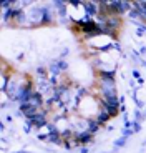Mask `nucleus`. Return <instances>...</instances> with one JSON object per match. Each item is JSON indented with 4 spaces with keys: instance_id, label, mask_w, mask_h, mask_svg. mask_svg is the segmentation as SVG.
Segmentation results:
<instances>
[{
    "instance_id": "obj_19",
    "label": "nucleus",
    "mask_w": 146,
    "mask_h": 153,
    "mask_svg": "<svg viewBox=\"0 0 146 153\" xmlns=\"http://www.w3.org/2000/svg\"><path fill=\"white\" fill-rule=\"evenodd\" d=\"M133 125H131V128L135 130V133H138V131H141V122H136V120H133Z\"/></svg>"
},
{
    "instance_id": "obj_18",
    "label": "nucleus",
    "mask_w": 146,
    "mask_h": 153,
    "mask_svg": "<svg viewBox=\"0 0 146 153\" xmlns=\"http://www.w3.org/2000/svg\"><path fill=\"white\" fill-rule=\"evenodd\" d=\"M133 100H135V103H136V107L141 110L143 107H145V103H143L141 100H138V97H136V88H133Z\"/></svg>"
},
{
    "instance_id": "obj_6",
    "label": "nucleus",
    "mask_w": 146,
    "mask_h": 153,
    "mask_svg": "<svg viewBox=\"0 0 146 153\" xmlns=\"http://www.w3.org/2000/svg\"><path fill=\"white\" fill-rule=\"evenodd\" d=\"M30 103L35 105V107H38L40 110H42L43 107H45V98H43V93L40 92V90H35L33 95H32V100H30Z\"/></svg>"
},
{
    "instance_id": "obj_14",
    "label": "nucleus",
    "mask_w": 146,
    "mask_h": 153,
    "mask_svg": "<svg viewBox=\"0 0 146 153\" xmlns=\"http://www.w3.org/2000/svg\"><path fill=\"white\" fill-rule=\"evenodd\" d=\"M37 75H38L42 80H48V73H46V68H43V67H37Z\"/></svg>"
},
{
    "instance_id": "obj_4",
    "label": "nucleus",
    "mask_w": 146,
    "mask_h": 153,
    "mask_svg": "<svg viewBox=\"0 0 146 153\" xmlns=\"http://www.w3.org/2000/svg\"><path fill=\"white\" fill-rule=\"evenodd\" d=\"M81 7L85 8V12H86V15L88 17H98L100 15V8H98V2H83V5Z\"/></svg>"
},
{
    "instance_id": "obj_8",
    "label": "nucleus",
    "mask_w": 146,
    "mask_h": 153,
    "mask_svg": "<svg viewBox=\"0 0 146 153\" xmlns=\"http://www.w3.org/2000/svg\"><path fill=\"white\" fill-rule=\"evenodd\" d=\"M95 120H96L98 123H100L101 126H105L108 122H110V120H111V117H110V113H108L106 110L100 108V110H98V113H96V117H95Z\"/></svg>"
},
{
    "instance_id": "obj_17",
    "label": "nucleus",
    "mask_w": 146,
    "mask_h": 153,
    "mask_svg": "<svg viewBox=\"0 0 146 153\" xmlns=\"http://www.w3.org/2000/svg\"><path fill=\"white\" fill-rule=\"evenodd\" d=\"M133 115H135V118H133V120H136V122H143V120L146 118V117H145V113H143V111L139 110V108H136V110H135V113H133Z\"/></svg>"
},
{
    "instance_id": "obj_11",
    "label": "nucleus",
    "mask_w": 146,
    "mask_h": 153,
    "mask_svg": "<svg viewBox=\"0 0 146 153\" xmlns=\"http://www.w3.org/2000/svg\"><path fill=\"white\" fill-rule=\"evenodd\" d=\"M106 25L110 28H111V30H118L119 28V25H121V17H115V15H110L108 17V22H106Z\"/></svg>"
},
{
    "instance_id": "obj_24",
    "label": "nucleus",
    "mask_w": 146,
    "mask_h": 153,
    "mask_svg": "<svg viewBox=\"0 0 146 153\" xmlns=\"http://www.w3.org/2000/svg\"><path fill=\"white\" fill-rule=\"evenodd\" d=\"M139 53H146V47H141V48H139Z\"/></svg>"
},
{
    "instance_id": "obj_27",
    "label": "nucleus",
    "mask_w": 146,
    "mask_h": 153,
    "mask_svg": "<svg viewBox=\"0 0 146 153\" xmlns=\"http://www.w3.org/2000/svg\"><path fill=\"white\" fill-rule=\"evenodd\" d=\"M145 117H146V111H145Z\"/></svg>"
},
{
    "instance_id": "obj_16",
    "label": "nucleus",
    "mask_w": 146,
    "mask_h": 153,
    "mask_svg": "<svg viewBox=\"0 0 146 153\" xmlns=\"http://www.w3.org/2000/svg\"><path fill=\"white\" fill-rule=\"evenodd\" d=\"M133 135H135V130H133V128H123V130H121V137L123 138H130V137H133Z\"/></svg>"
},
{
    "instance_id": "obj_20",
    "label": "nucleus",
    "mask_w": 146,
    "mask_h": 153,
    "mask_svg": "<svg viewBox=\"0 0 146 153\" xmlns=\"http://www.w3.org/2000/svg\"><path fill=\"white\" fill-rule=\"evenodd\" d=\"M131 75L135 76L136 80H139V78H141V75H139V72H138V70H133V72H131Z\"/></svg>"
},
{
    "instance_id": "obj_10",
    "label": "nucleus",
    "mask_w": 146,
    "mask_h": 153,
    "mask_svg": "<svg viewBox=\"0 0 146 153\" xmlns=\"http://www.w3.org/2000/svg\"><path fill=\"white\" fill-rule=\"evenodd\" d=\"M98 76H100V80H115L116 70L115 68H111V70H100V72H98Z\"/></svg>"
},
{
    "instance_id": "obj_3",
    "label": "nucleus",
    "mask_w": 146,
    "mask_h": 153,
    "mask_svg": "<svg viewBox=\"0 0 146 153\" xmlns=\"http://www.w3.org/2000/svg\"><path fill=\"white\" fill-rule=\"evenodd\" d=\"M93 137H95L93 133H90V131H86V130H81V131H75V137L73 138H75L80 145L86 146L88 143H93Z\"/></svg>"
},
{
    "instance_id": "obj_5",
    "label": "nucleus",
    "mask_w": 146,
    "mask_h": 153,
    "mask_svg": "<svg viewBox=\"0 0 146 153\" xmlns=\"http://www.w3.org/2000/svg\"><path fill=\"white\" fill-rule=\"evenodd\" d=\"M22 12H23V10H22V8H18V7H13V8H8V10H5V12H4V22L7 23V22H10V20H17Z\"/></svg>"
},
{
    "instance_id": "obj_2",
    "label": "nucleus",
    "mask_w": 146,
    "mask_h": 153,
    "mask_svg": "<svg viewBox=\"0 0 146 153\" xmlns=\"http://www.w3.org/2000/svg\"><path fill=\"white\" fill-rule=\"evenodd\" d=\"M18 111L25 117V120H27V118L35 117V115L40 111V108L35 107V105H32V103H23V105H18Z\"/></svg>"
},
{
    "instance_id": "obj_22",
    "label": "nucleus",
    "mask_w": 146,
    "mask_h": 153,
    "mask_svg": "<svg viewBox=\"0 0 146 153\" xmlns=\"http://www.w3.org/2000/svg\"><path fill=\"white\" fill-rule=\"evenodd\" d=\"M113 48H116L119 52V50H121V47H119V43H113Z\"/></svg>"
},
{
    "instance_id": "obj_26",
    "label": "nucleus",
    "mask_w": 146,
    "mask_h": 153,
    "mask_svg": "<svg viewBox=\"0 0 146 153\" xmlns=\"http://www.w3.org/2000/svg\"><path fill=\"white\" fill-rule=\"evenodd\" d=\"M100 153H106V152H100Z\"/></svg>"
},
{
    "instance_id": "obj_25",
    "label": "nucleus",
    "mask_w": 146,
    "mask_h": 153,
    "mask_svg": "<svg viewBox=\"0 0 146 153\" xmlns=\"http://www.w3.org/2000/svg\"><path fill=\"white\" fill-rule=\"evenodd\" d=\"M13 153H32V152H27V150L23 152V150H22V152H13Z\"/></svg>"
},
{
    "instance_id": "obj_15",
    "label": "nucleus",
    "mask_w": 146,
    "mask_h": 153,
    "mask_svg": "<svg viewBox=\"0 0 146 153\" xmlns=\"http://www.w3.org/2000/svg\"><path fill=\"white\" fill-rule=\"evenodd\" d=\"M125 145H126V138H123V137H119L118 140L113 142V148H123Z\"/></svg>"
},
{
    "instance_id": "obj_7",
    "label": "nucleus",
    "mask_w": 146,
    "mask_h": 153,
    "mask_svg": "<svg viewBox=\"0 0 146 153\" xmlns=\"http://www.w3.org/2000/svg\"><path fill=\"white\" fill-rule=\"evenodd\" d=\"M131 5H133L135 10H138L141 13L143 22H146V0H135V2H131Z\"/></svg>"
},
{
    "instance_id": "obj_9",
    "label": "nucleus",
    "mask_w": 146,
    "mask_h": 153,
    "mask_svg": "<svg viewBox=\"0 0 146 153\" xmlns=\"http://www.w3.org/2000/svg\"><path fill=\"white\" fill-rule=\"evenodd\" d=\"M85 130L90 131V133H93V135H96L101 130V125L96 122L95 118H90V120H86V128H85Z\"/></svg>"
},
{
    "instance_id": "obj_13",
    "label": "nucleus",
    "mask_w": 146,
    "mask_h": 153,
    "mask_svg": "<svg viewBox=\"0 0 146 153\" xmlns=\"http://www.w3.org/2000/svg\"><path fill=\"white\" fill-rule=\"evenodd\" d=\"M15 4L17 2H13V0H2V2H0V7L4 8V12H5V10H8V8H13Z\"/></svg>"
},
{
    "instance_id": "obj_12",
    "label": "nucleus",
    "mask_w": 146,
    "mask_h": 153,
    "mask_svg": "<svg viewBox=\"0 0 146 153\" xmlns=\"http://www.w3.org/2000/svg\"><path fill=\"white\" fill-rule=\"evenodd\" d=\"M27 20H28V13H25V12H22L18 15V19L15 20L17 25H20V27H23V25H27Z\"/></svg>"
},
{
    "instance_id": "obj_23",
    "label": "nucleus",
    "mask_w": 146,
    "mask_h": 153,
    "mask_svg": "<svg viewBox=\"0 0 146 153\" xmlns=\"http://www.w3.org/2000/svg\"><path fill=\"white\" fill-rule=\"evenodd\" d=\"M138 85H139V87H143V85H145V80H143V78H139V80H138Z\"/></svg>"
},
{
    "instance_id": "obj_21",
    "label": "nucleus",
    "mask_w": 146,
    "mask_h": 153,
    "mask_svg": "<svg viewBox=\"0 0 146 153\" xmlns=\"http://www.w3.org/2000/svg\"><path fill=\"white\" fill-rule=\"evenodd\" d=\"M80 153H90L88 146H81V148H80Z\"/></svg>"
},
{
    "instance_id": "obj_1",
    "label": "nucleus",
    "mask_w": 146,
    "mask_h": 153,
    "mask_svg": "<svg viewBox=\"0 0 146 153\" xmlns=\"http://www.w3.org/2000/svg\"><path fill=\"white\" fill-rule=\"evenodd\" d=\"M33 92H35V90H33V82H32V80H27V82H23V83H20L18 93H17V103H18V105L30 103Z\"/></svg>"
}]
</instances>
